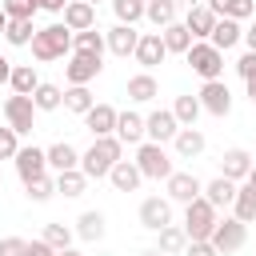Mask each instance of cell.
Segmentation results:
<instances>
[{
  "label": "cell",
  "mask_w": 256,
  "mask_h": 256,
  "mask_svg": "<svg viewBox=\"0 0 256 256\" xmlns=\"http://www.w3.org/2000/svg\"><path fill=\"white\" fill-rule=\"evenodd\" d=\"M120 152H124V144H120L116 136H96L92 148L80 152V172H84L88 180H100V176L112 172V164L120 160Z\"/></svg>",
  "instance_id": "6da1fadb"
},
{
  "label": "cell",
  "mask_w": 256,
  "mask_h": 256,
  "mask_svg": "<svg viewBox=\"0 0 256 256\" xmlns=\"http://www.w3.org/2000/svg\"><path fill=\"white\" fill-rule=\"evenodd\" d=\"M64 52H72V32L64 24L36 28V36H32V56L36 60H60Z\"/></svg>",
  "instance_id": "7a4b0ae2"
},
{
  "label": "cell",
  "mask_w": 256,
  "mask_h": 256,
  "mask_svg": "<svg viewBox=\"0 0 256 256\" xmlns=\"http://www.w3.org/2000/svg\"><path fill=\"white\" fill-rule=\"evenodd\" d=\"M136 168H140V176H152V180H168L176 168H172V156L164 152V144H152V140H144V144H136V160H132Z\"/></svg>",
  "instance_id": "3957f363"
},
{
  "label": "cell",
  "mask_w": 256,
  "mask_h": 256,
  "mask_svg": "<svg viewBox=\"0 0 256 256\" xmlns=\"http://www.w3.org/2000/svg\"><path fill=\"white\" fill-rule=\"evenodd\" d=\"M216 208L204 200V196H196L192 204H184V236L188 240H208L212 236V228H216Z\"/></svg>",
  "instance_id": "277c9868"
},
{
  "label": "cell",
  "mask_w": 256,
  "mask_h": 256,
  "mask_svg": "<svg viewBox=\"0 0 256 256\" xmlns=\"http://www.w3.org/2000/svg\"><path fill=\"white\" fill-rule=\"evenodd\" d=\"M188 56V68L204 80H220L224 76V52H216L208 40H192V48L184 52Z\"/></svg>",
  "instance_id": "5b68a950"
},
{
  "label": "cell",
  "mask_w": 256,
  "mask_h": 256,
  "mask_svg": "<svg viewBox=\"0 0 256 256\" xmlns=\"http://www.w3.org/2000/svg\"><path fill=\"white\" fill-rule=\"evenodd\" d=\"M244 240H248V224H240L236 216L216 220V228H212V236H208V244H212L216 252H240Z\"/></svg>",
  "instance_id": "8992f818"
},
{
  "label": "cell",
  "mask_w": 256,
  "mask_h": 256,
  "mask_svg": "<svg viewBox=\"0 0 256 256\" xmlns=\"http://www.w3.org/2000/svg\"><path fill=\"white\" fill-rule=\"evenodd\" d=\"M4 120H8V128L16 132V136H28L32 132V124H36V104H32V96H8L4 100Z\"/></svg>",
  "instance_id": "52a82bcc"
},
{
  "label": "cell",
  "mask_w": 256,
  "mask_h": 256,
  "mask_svg": "<svg viewBox=\"0 0 256 256\" xmlns=\"http://www.w3.org/2000/svg\"><path fill=\"white\" fill-rule=\"evenodd\" d=\"M196 100H200V108L212 112V116H228V112H232V92H228L224 80H204V88L196 92Z\"/></svg>",
  "instance_id": "ba28073f"
},
{
  "label": "cell",
  "mask_w": 256,
  "mask_h": 256,
  "mask_svg": "<svg viewBox=\"0 0 256 256\" xmlns=\"http://www.w3.org/2000/svg\"><path fill=\"white\" fill-rule=\"evenodd\" d=\"M100 68H104L100 56H92V52H72L68 64H64V76H68V84H88V80L100 76Z\"/></svg>",
  "instance_id": "9c48e42d"
},
{
  "label": "cell",
  "mask_w": 256,
  "mask_h": 256,
  "mask_svg": "<svg viewBox=\"0 0 256 256\" xmlns=\"http://www.w3.org/2000/svg\"><path fill=\"white\" fill-rule=\"evenodd\" d=\"M176 132H180V124H176L172 108H156L152 116H144V140H152V144H164V140H172Z\"/></svg>",
  "instance_id": "30bf717a"
},
{
  "label": "cell",
  "mask_w": 256,
  "mask_h": 256,
  "mask_svg": "<svg viewBox=\"0 0 256 256\" xmlns=\"http://www.w3.org/2000/svg\"><path fill=\"white\" fill-rule=\"evenodd\" d=\"M16 172H20V180L28 184V180H40V176H48V156H44V148H20L16 152Z\"/></svg>",
  "instance_id": "8fae6325"
},
{
  "label": "cell",
  "mask_w": 256,
  "mask_h": 256,
  "mask_svg": "<svg viewBox=\"0 0 256 256\" xmlns=\"http://www.w3.org/2000/svg\"><path fill=\"white\" fill-rule=\"evenodd\" d=\"M140 224L148 232H160L164 224H172V200H160V196L140 200Z\"/></svg>",
  "instance_id": "7c38bea8"
},
{
  "label": "cell",
  "mask_w": 256,
  "mask_h": 256,
  "mask_svg": "<svg viewBox=\"0 0 256 256\" xmlns=\"http://www.w3.org/2000/svg\"><path fill=\"white\" fill-rule=\"evenodd\" d=\"M116 116H120V112H116L112 104H92V108L84 112V128L92 132V140H96V136H112V132H116Z\"/></svg>",
  "instance_id": "4fadbf2b"
},
{
  "label": "cell",
  "mask_w": 256,
  "mask_h": 256,
  "mask_svg": "<svg viewBox=\"0 0 256 256\" xmlns=\"http://www.w3.org/2000/svg\"><path fill=\"white\" fill-rule=\"evenodd\" d=\"M164 184H168V200H176V204H192V200L204 192V184H200L192 172H172Z\"/></svg>",
  "instance_id": "5bb4252c"
},
{
  "label": "cell",
  "mask_w": 256,
  "mask_h": 256,
  "mask_svg": "<svg viewBox=\"0 0 256 256\" xmlns=\"http://www.w3.org/2000/svg\"><path fill=\"white\" fill-rule=\"evenodd\" d=\"M44 156H48V168L60 176V172H76L80 168V152L68 144V140H56L52 148H44Z\"/></svg>",
  "instance_id": "9a60e30c"
},
{
  "label": "cell",
  "mask_w": 256,
  "mask_h": 256,
  "mask_svg": "<svg viewBox=\"0 0 256 256\" xmlns=\"http://www.w3.org/2000/svg\"><path fill=\"white\" fill-rule=\"evenodd\" d=\"M184 28H188V36H192V40H208V36H212V28H216V16H212V8H208V4H196V8H188V16H184Z\"/></svg>",
  "instance_id": "2e32d148"
},
{
  "label": "cell",
  "mask_w": 256,
  "mask_h": 256,
  "mask_svg": "<svg viewBox=\"0 0 256 256\" xmlns=\"http://www.w3.org/2000/svg\"><path fill=\"white\" fill-rule=\"evenodd\" d=\"M240 40H244L240 20H228V16H220V20H216V28H212V36H208V44H212L216 52H228V48H236Z\"/></svg>",
  "instance_id": "e0dca14e"
},
{
  "label": "cell",
  "mask_w": 256,
  "mask_h": 256,
  "mask_svg": "<svg viewBox=\"0 0 256 256\" xmlns=\"http://www.w3.org/2000/svg\"><path fill=\"white\" fill-rule=\"evenodd\" d=\"M132 56H136V64H144V68H156V64H160V60L168 56V48H164V40H160V32H144Z\"/></svg>",
  "instance_id": "ac0fdd59"
},
{
  "label": "cell",
  "mask_w": 256,
  "mask_h": 256,
  "mask_svg": "<svg viewBox=\"0 0 256 256\" xmlns=\"http://www.w3.org/2000/svg\"><path fill=\"white\" fill-rule=\"evenodd\" d=\"M248 168H252V156L244 152V148H228L224 156H220V176L224 180H248Z\"/></svg>",
  "instance_id": "d6986e66"
},
{
  "label": "cell",
  "mask_w": 256,
  "mask_h": 256,
  "mask_svg": "<svg viewBox=\"0 0 256 256\" xmlns=\"http://www.w3.org/2000/svg\"><path fill=\"white\" fill-rule=\"evenodd\" d=\"M64 28H68V32L96 28V8L84 4V0H68V8H64Z\"/></svg>",
  "instance_id": "ffe728a7"
},
{
  "label": "cell",
  "mask_w": 256,
  "mask_h": 256,
  "mask_svg": "<svg viewBox=\"0 0 256 256\" xmlns=\"http://www.w3.org/2000/svg\"><path fill=\"white\" fill-rule=\"evenodd\" d=\"M104 44H108L116 56H132L136 44H140V32H136L132 24H116L112 32H104Z\"/></svg>",
  "instance_id": "44dd1931"
},
{
  "label": "cell",
  "mask_w": 256,
  "mask_h": 256,
  "mask_svg": "<svg viewBox=\"0 0 256 256\" xmlns=\"http://www.w3.org/2000/svg\"><path fill=\"white\" fill-rule=\"evenodd\" d=\"M108 180H112V188H116V192H136L144 176H140V168H136L132 160H116V164H112V172H108Z\"/></svg>",
  "instance_id": "7402d4cb"
},
{
  "label": "cell",
  "mask_w": 256,
  "mask_h": 256,
  "mask_svg": "<svg viewBox=\"0 0 256 256\" xmlns=\"http://www.w3.org/2000/svg\"><path fill=\"white\" fill-rule=\"evenodd\" d=\"M116 140H120V144H144V116L120 112V116H116Z\"/></svg>",
  "instance_id": "603a6c76"
},
{
  "label": "cell",
  "mask_w": 256,
  "mask_h": 256,
  "mask_svg": "<svg viewBox=\"0 0 256 256\" xmlns=\"http://www.w3.org/2000/svg\"><path fill=\"white\" fill-rule=\"evenodd\" d=\"M200 196L220 212V208H228V204L236 200V184H232V180H224V176H216V180H208V184H204V192H200Z\"/></svg>",
  "instance_id": "cb8c5ba5"
},
{
  "label": "cell",
  "mask_w": 256,
  "mask_h": 256,
  "mask_svg": "<svg viewBox=\"0 0 256 256\" xmlns=\"http://www.w3.org/2000/svg\"><path fill=\"white\" fill-rule=\"evenodd\" d=\"M208 8H212L216 20H220V16H228V20H248V16H256V0H208Z\"/></svg>",
  "instance_id": "d4e9b609"
},
{
  "label": "cell",
  "mask_w": 256,
  "mask_h": 256,
  "mask_svg": "<svg viewBox=\"0 0 256 256\" xmlns=\"http://www.w3.org/2000/svg\"><path fill=\"white\" fill-rule=\"evenodd\" d=\"M8 84H12V92H16V96H32V92H36V84H40V76H36V68H32V64H12Z\"/></svg>",
  "instance_id": "484cf974"
},
{
  "label": "cell",
  "mask_w": 256,
  "mask_h": 256,
  "mask_svg": "<svg viewBox=\"0 0 256 256\" xmlns=\"http://www.w3.org/2000/svg\"><path fill=\"white\" fill-rule=\"evenodd\" d=\"M232 216H236L240 224H252V220H256V188H252V184L236 188V200H232Z\"/></svg>",
  "instance_id": "4316f807"
},
{
  "label": "cell",
  "mask_w": 256,
  "mask_h": 256,
  "mask_svg": "<svg viewBox=\"0 0 256 256\" xmlns=\"http://www.w3.org/2000/svg\"><path fill=\"white\" fill-rule=\"evenodd\" d=\"M32 104H36V112H56L60 104H64V92H60V84H36V92H32Z\"/></svg>",
  "instance_id": "83f0119b"
},
{
  "label": "cell",
  "mask_w": 256,
  "mask_h": 256,
  "mask_svg": "<svg viewBox=\"0 0 256 256\" xmlns=\"http://www.w3.org/2000/svg\"><path fill=\"white\" fill-rule=\"evenodd\" d=\"M172 144H176V152H180V156H200L208 140H204V132H200V128H180V132L172 136Z\"/></svg>",
  "instance_id": "f1b7e54d"
},
{
  "label": "cell",
  "mask_w": 256,
  "mask_h": 256,
  "mask_svg": "<svg viewBox=\"0 0 256 256\" xmlns=\"http://www.w3.org/2000/svg\"><path fill=\"white\" fill-rule=\"evenodd\" d=\"M144 16L156 28H168V24H176V0H144Z\"/></svg>",
  "instance_id": "f546056e"
},
{
  "label": "cell",
  "mask_w": 256,
  "mask_h": 256,
  "mask_svg": "<svg viewBox=\"0 0 256 256\" xmlns=\"http://www.w3.org/2000/svg\"><path fill=\"white\" fill-rule=\"evenodd\" d=\"M72 52H92V56H104V32H100V28L72 32Z\"/></svg>",
  "instance_id": "4dcf8cb0"
},
{
  "label": "cell",
  "mask_w": 256,
  "mask_h": 256,
  "mask_svg": "<svg viewBox=\"0 0 256 256\" xmlns=\"http://www.w3.org/2000/svg\"><path fill=\"white\" fill-rule=\"evenodd\" d=\"M160 88H156V80H152V72H140V76H128V100H136V104H148L152 96H156Z\"/></svg>",
  "instance_id": "1f68e13d"
},
{
  "label": "cell",
  "mask_w": 256,
  "mask_h": 256,
  "mask_svg": "<svg viewBox=\"0 0 256 256\" xmlns=\"http://www.w3.org/2000/svg\"><path fill=\"white\" fill-rule=\"evenodd\" d=\"M92 104H96V96L88 92V84H68V88H64V108H68V112H80V116H84Z\"/></svg>",
  "instance_id": "d6a6232c"
},
{
  "label": "cell",
  "mask_w": 256,
  "mask_h": 256,
  "mask_svg": "<svg viewBox=\"0 0 256 256\" xmlns=\"http://www.w3.org/2000/svg\"><path fill=\"white\" fill-rule=\"evenodd\" d=\"M200 112H204V108H200L196 96H176V104H172V116H176L180 128H196V116H200Z\"/></svg>",
  "instance_id": "836d02e7"
},
{
  "label": "cell",
  "mask_w": 256,
  "mask_h": 256,
  "mask_svg": "<svg viewBox=\"0 0 256 256\" xmlns=\"http://www.w3.org/2000/svg\"><path fill=\"white\" fill-rule=\"evenodd\" d=\"M160 40H164L168 52H188V48H192V36H188L184 24H168V28H160Z\"/></svg>",
  "instance_id": "e575fe53"
},
{
  "label": "cell",
  "mask_w": 256,
  "mask_h": 256,
  "mask_svg": "<svg viewBox=\"0 0 256 256\" xmlns=\"http://www.w3.org/2000/svg\"><path fill=\"white\" fill-rule=\"evenodd\" d=\"M156 236H160V252H168V256H176V252L188 248V236H184V228H176V224H164Z\"/></svg>",
  "instance_id": "d590c367"
},
{
  "label": "cell",
  "mask_w": 256,
  "mask_h": 256,
  "mask_svg": "<svg viewBox=\"0 0 256 256\" xmlns=\"http://www.w3.org/2000/svg\"><path fill=\"white\" fill-rule=\"evenodd\" d=\"M76 236L80 240H100L104 236V212H84L76 220Z\"/></svg>",
  "instance_id": "8d00e7d4"
},
{
  "label": "cell",
  "mask_w": 256,
  "mask_h": 256,
  "mask_svg": "<svg viewBox=\"0 0 256 256\" xmlns=\"http://www.w3.org/2000/svg\"><path fill=\"white\" fill-rule=\"evenodd\" d=\"M84 188H88V176H84L80 168L56 176V192H64V196H84Z\"/></svg>",
  "instance_id": "74e56055"
},
{
  "label": "cell",
  "mask_w": 256,
  "mask_h": 256,
  "mask_svg": "<svg viewBox=\"0 0 256 256\" xmlns=\"http://www.w3.org/2000/svg\"><path fill=\"white\" fill-rule=\"evenodd\" d=\"M48 248H56V252H64V248H72V228L68 224H44V236H40Z\"/></svg>",
  "instance_id": "f35d334b"
},
{
  "label": "cell",
  "mask_w": 256,
  "mask_h": 256,
  "mask_svg": "<svg viewBox=\"0 0 256 256\" xmlns=\"http://www.w3.org/2000/svg\"><path fill=\"white\" fill-rule=\"evenodd\" d=\"M32 36H36V28H32V20H8V28H4V40L8 44H32Z\"/></svg>",
  "instance_id": "ab89813d"
},
{
  "label": "cell",
  "mask_w": 256,
  "mask_h": 256,
  "mask_svg": "<svg viewBox=\"0 0 256 256\" xmlns=\"http://www.w3.org/2000/svg\"><path fill=\"white\" fill-rule=\"evenodd\" d=\"M112 12L120 24H136L144 16V0H112Z\"/></svg>",
  "instance_id": "60d3db41"
},
{
  "label": "cell",
  "mask_w": 256,
  "mask_h": 256,
  "mask_svg": "<svg viewBox=\"0 0 256 256\" xmlns=\"http://www.w3.org/2000/svg\"><path fill=\"white\" fill-rule=\"evenodd\" d=\"M24 188H28V200H36V204H44V200H52V196H56V180H52V176L28 180Z\"/></svg>",
  "instance_id": "b9f144b4"
},
{
  "label": "cell",
  "mask_w": 256,
  "mask_h": 256,
  "mask_svg": "<svg viewBox=\"0 0 256 256\" xmlns=\"http://www.w3.org/2000/svg\"><path fill=\"white\" fill-rule=\"evenodd\" d=\"M0 8H4L8 20H32L36 16V4L32 0H0Z\"/></svg>",
  "instance_id": "7bdbcfd3"
},
{
  "label": "cell",
  "mask_w": 256,
  "mask_h": 256,
  "mask_svg": "<svg viewBox=\"0 0 256 256\" xmlns=\"http://www.w3.org/2000/svg\"><path fill=\"white\" fill-rule=\"evenodd\" d=\"M16 152H20V136L12 128H0V160H16Z\"/></svg>",
  "instance_id": "ee69618b"
},
{
  "label": "cell",
  "mask_w": 256,
  "mask_h": 256,
  "mask_svg": "<svg viewBox=\"0 0 256 256\" xmlns=\"http://www.w3.org/2000/svg\"><path fill=\"white\" fill-rule=\"evenodd\" d=\"M28 252V240H20V236H4L0 240V256H24Z\"/></svg>",
  "instance_id": "f6af8a7d"
},
{
  "label": "cell",
  "mask_w": 256,
  "mask_h": 256,
  "mask_svg": "<svg viewBox=\"0 0 256 256\" xmlns=\"http://www.w3.org/2000/svg\"><path fill=\"white\" fill-rule=\"evenodd\" d=\"M184 256H220L208 240H188V248H184Z\"/></svg>",
  "instance_id": "bcb514c9"
},
{
  "label": "cell",
  "mask_w": 256,
  "mask_h": 256,
  "mask_svg": "<svg viewBox=\"0 0 256 256\" xmlns=\"http://www.w3.org/2000/svg\"><path fill=\"white\" fill-rule=\"evenodd\" d=\"M236 72H240V76H244V80H248V76H252V72H256V52H244V56H240V60H236Z\"/></svg>",
  "instance_id": "7dc6e473"
},
{
  "label": "cell",
  "mask_w": 256,
  "mask_h": 256,
  "mask_svg": "<svg viewBox=\"0 0 256 256\" xmlns=\"http://www.w3.org/2000/svg\"><path fill=\"white\" fill-rule=\"evenodd\" d=\"M24 256H56V248H48L44 240H28V252Z\"/></svg>",
  "instance_id": "c3c4849f"
},
{
  "label": "cell",
  "mask_w": 256,
  "mask_h": 256,
  "mask_svg": "<svg viewBox=\"0 0 256 256\" xmlns=\"http://www.w3.org/2000/svg\"><path fill=\"white\" fill-rule=\"evenodd\" d=\"M8 76H12V60L0 52V84H8Z\"/></svg>",
  "instance_id": "681fc988"
},
{
  "label": "cell",
  "mask_w": 256,
  "mask_h": 256,
  "mask_svg": "<svg viewBox=\"0 0 256 256\" xmlns=\"http://www.w3.org/2000/svg\"><path fill=\"white\" fill-rule=\"evenodd\" d=\"M40 8H48V12H64L68 0H40Z\"/></svg>",
  "instance_id": "f907efd6"
},
{
  "label": "cell",
  "mask_w": 256,
  "mask_h": 256,
  "mask_svg": "<svg viewBox=\"0 0 256 256\" xmlns=\"http://www.w3.org/2000/svg\"><path fill=\"white\" fill-rule=\"evenodd\" d=\"M244 44H248V52H256V24L244 32Z\"/></svg>",
  "instance_id": "816d5d0a"
},
{
  "label": "cell",
  "mask_w": 256,
  "mask_h": 256,
  "mask_svg": "<svg viewBox=\"0 0 256 256\" xmlns=\"http://www.w3.org/2000/svg\"><path fill=\"white\" fill-rule=\"evenodd\" d=\"M244 84H248V100H252V104H256V72H252V76H248V80H244Z\"/></svg>",
  "instance_id": "f5cc1de1"
},
{
  "label": "cell",
  "mask_w": 256,
  "mask_h": 256,
  "mask_svg": "<svg viewBox=\"0 0 256 256\" xmlns=\"http://www.w3.org/2000/svg\"><path fill=\"white\" fill-rule=\"evenodd\" d=\"M248 184L256 188V160H252V168H248Z\"/></svg>",
  "instance_id": "db71d44e"
},
{
  "label": "cell",
  "mask_w": 256,
  "mask_h": 256,
  "mask_svg": "<svg viewBox=\"0 0 256 256\" xmlns=\"http://www.w3.org/2000/svg\"><path fill=\"white\" fill-rule=\"evenodd\" d=\"M4 28H8V16H4V8H0V32H4Z\"/></svg>",
  "instance_id": "11a10c76"
},
{
  "label": "cell",
  "mask_w": 256,
  "mask_h": 256,
  "mask_svg": "<svg viewBox=\"0 0 256 256\" xmlns=\"http://www.w3.org/2000/svg\"><path fill=\"white\" fill-rule=\"evenodd\" d=\"M56 256H80V252H76V248H64V252H56Z\"/></svg>",
  "instance_id": "9f6ffc18"
},
{
  "label": "cell",
  "mask_w": 256,
  "mask_h": 256,
  "mask_svg": "<svg viewBox=\"0 0 256 256\" xmlns=\"http://www.w3.org/2000/svg\"><path fill=\"white\" fill-rule=\"evenodd\" d=\"M84 4H92V8H96V4H100V0H84Z\"/></svg>",
  "instance_id": "6f0895ef"
},
{
  "label": "cell",
  "mask_w": 256,
  "mask_h": 256,
  "mask_svg": "<svg viewBox=\"0 0 256 256\" xmlns=\"http://www.w3.org/2000/svg\"><path fill=\"white\" fill-rule=\"evenodd\" d=\"M32 4H36V8H40V0H32Z\"/></svg>",
  "instance_id": "680465c9"
},
{
  "label": "cell",
  "mask_w": 256,
  "mask_h": 256,
  "mask_svg": "<svg viewBox=\"0 0 256 256\" xmlns=\"http://www.w3.org/2000/svg\"><path fill=\"white\" fill-rule=\"evenodd\" d=\"M152 256H160V252H152Z\"/></svg>",
  "instance_id": "91938a15"
}]
</instances>
